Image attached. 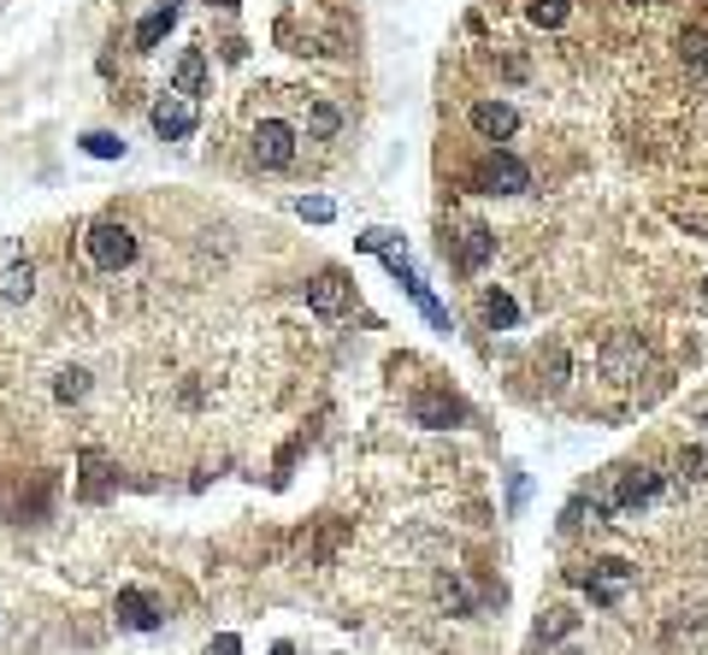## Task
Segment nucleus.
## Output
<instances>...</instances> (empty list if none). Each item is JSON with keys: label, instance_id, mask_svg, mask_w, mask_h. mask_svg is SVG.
<instances>
[{"label": "nucleus", "instance_id": "3", "mask_svg": "<svg viewBox=\"0 0 708 655\" xmlns=\"http://www.w3.org/2000/svg\"><path fill=\"white\" fill-rule=\"evenodd\" d=\"M656 497H661V473H649V467H614V490L602 502H609L620 520H632L638 508H649Z\"/></svg>", "mask_w": 708, "mask_h": 655}, {"label": "nucleus", "instance_id": "21", "mask_svg": "<svg viewBox=\"0 0 708 655\" xmlns=\"http://www.w3.org/2000/svg\"><path fill=\"white\" fill-rule=\"evenodd\" d=\"M83 154H95V159H124V136H112V130H89V136H83Z\"/></svg>", "mask_w": 708, "mask_h": 655}, {"label": "nucleus", "instance_id": "5", "mask_svg": "<svg viewBox=\"0 0 708 655\" xmlns=\"http://www.w3.org/2000/svg\"><path fill=\"white\" fill-rule=\"evenodd\" d=\"M632 585H638V567H632V561H614V556H609V561H597V567L585 573L590 603H602V608H614Z\"/></svg>", "mask_w": 708, "mask_h": 655}, {"label": "nucleus", "instance_id": "12", "mask_svg": "<svg viewBox=\"0 0 708 655\" xmlns=\"http://www.w3.org/2000/svg\"><path fill=\"white\" fill-rule=\"evenodd\" d=\"M490 254H496V237H490V230L479 225V218H467V225L455 230V260H460L467 272H479Z\"/></svg>", "mask_w": 708, "mask_h": 655}, {"label": "nucleus", "instance_id": "2", "mask_svg": "<svg viewBox=\"0 0 708 655\" xmlns=\"http://www.w3.org/2000/svg\"><path fill=\"white\" fill-rule=\"evenodd\" d=\"M83 249H89V260L100 272H124L130 260H136V230L119 225V218H95L89 237H83Z\"/></svg>", "mask_w": 708, "mask_h": 655}, {"label": "nucleus", "instance_id": "4", "mask_svg": "<svg viewBox=\"0 0 708 655\" xmlns=\"http://www.w3.org/2000/svg\"><path fill=\"white\" fill-rule=\"evenodd\" d=\"M644 367H649V348L632 337V331H614V337L602 343V378H609V384H632Z\"/></svg>", "mask_w": 708, "mask_h": 655}, {"label": "nucleus", "instance_id": "20", "mask_svg": "<svg viewBox=\"0 0 708 655\" xmlns=\"http://www.w3.org/2000/svg\"><path fill=\"white\" fill-rule=\"evenodd\" d=\"M343 130V112L331 107V100H313L308 107V136H337Z\"/></svg>", "mask_w": 708, "mask_h": 655}, {"label": "nucleus", "instance_id": "6", "mask_svg": "<svg viewBox=\"0 0 708 655\" xmlns=\"http://www.w3.org/2000/svg\"><path fill=\"white\" fill-rule=\"evenodd\" d=\"M479 189H484V195H526V189H531L526 159H514V154H484Z\"/></svg>", "mask_w": 708, "mask_h": 655}, {"label": "nucleus", "instance_id": "26", "mask_svg": "<svg viewBox=\"0 0 708 655\" xmlns=\"http://www.w3.org/2000/svg\"><path fill=\"white\" fill-rule=\"evenodd\" d=\"M679 478H708V455L685 449V455H679Z\"/></svg>", "mask_w": 708, "mask_h": 655}, {"label": "nucleus", "instance_id": "24", "mask_svg": "<svg viewBox=\"0 0 708 655\" xmlns=\"http://www.w3.org/2000/svg\"><path fill=\"white\" fill-rule=\"evenodd\" d=\"M573 626H579V615H573V608H549V620L538 626V638H567Z\"/></svg>", "mask_w": 708, "mask_h": 655}, {"label": "nucleus", "instance_id": "9", "mask_svg": "<svg viewBox=\"0 0 708 655\" xmlns=\"http://www.w3.org/2000/svg\"><path fill=\"white\" fill-rule=\"evenodd\" d=\"M31 289H36V266L24 260L19 242H7L0 249V301H31Z\"/></svg>", "mask_w": 708, "mask_h": 655}, {"label": "nucleus", "instance_id": "25", "mask_svg": "<svg viewBox=\"0 0 708 655\" xmlns=\"http://www.w3.org/2000/svg\"><path fill=\"white\" fill-rule=\"evenodd\" d=\"M443 603H449V608H460V615H467V608H472V591L460 585V579H443Z\"/></svg>", "mask_w": 708, "mask_h": 655}, {"label": "nucleus", "instance_id": "28", "mask_svg": "<svg viewBox=\"0 0 708 655\" xmlns=\"http://www.w3.org/2000/svg\"><path fill=\"white\" fill-rule=\"evenodd\" d=\"M519 502H526V473L508 478V508H519Z\"/></svg>", "mask_w": 708, "mask_h": 655}, {"label": "nucleus", "instance_id": "15", "mask_svg": "<svg viewBox=\"0 0 708 655\" xmlns=\"http://www.w3.org/2000/svg\"><path fill=\"white\" fill-rule=\"evenodd\" d=\"M171 90H178V95H201V90H207V53H201V48H183V60H178V71H171Z\"/></svg>", "mask_w": 708, "mask_h": 655}, {"label": "nucleus", "instance_id": "1", "mask_svg": "<svg viewBox=\"0 0 708 655\" xmlns=\"http://www.w3.org/2000/svg\"><path fill=\"white\" fill-rule=\"evenodd\" d=\"M360 249H367V254H379V260H384V266H389V272H396V284H401V289H408V296H413V308H419V313H425V319H431V325H437V331H455V319H449V308H443V301H437V296H431V284H425V278H419V272H413V260H408V242H401V237H396V230H384V225H372V230H367V237H360Z\"/></svg>", "mask_w": 708, "mask_h": 655}, {"label": "nucleus", "instance_id": "32", "mask_svg": "<svg viewBox=\"0 0 708 655\" xmlns=\"http://www.w3.org/2000/svg\"><path fill=\"white\" fill-rule=\"evenodd\" d=\"M160 7H178V0H160Z\"/></svg>", "mask_w": 708, "mask_h": 655}, {"label": "nucleus", "instance_id": "27", "mask_svg": "<svg viewBox=\"0 0 708 655\" xmlns=\"http://www.w3.org/2000/svg\"><path fill=\"white\" fill-rule=\"evenodd\" d=\"M207 655H242V638H237V632H219V638L207 644Z\"/></svg>", "mask_w": 708, "mask_h": 655}, {"label": "nucleus", "instance_id": "33", "mask_svg": "<svg viewBox=\"0 0 708 655\" xmlns=\"http://www.w3.org/2000/svg\"><path fill=\"white\" fill-rule=\"evenodd\" d=\"M703 426H708V407H703Z\"/></svg>", "mask_w": 708, "mask_h": 655}, {"label": "nucleus", "instance_id": "18", "mask_svg": "<svg viewBox=\"0 0 708 655\" xmlns=\"http://www.w3.org/2000/svg\"><path fill=\"white\" fill-rule=\"evenodd\" d=\"M171 12H178V7H154L148 19L136 24V48H160V36L171 31Z\"/></svg>", "mask_w": 708, "mask_h": 655}, {"label": "nucleus", "instance_id": "22", "mask_svg": "<svg viewBox=\"0 0 708 655\" xmlns=\"http://www.w3.org/2000/svg\"><path fill=\"white\" fill-rule=\"evenodd\" d=\"M53 396H60V402H83V396H89V372H77V367H71V372H60V384H53Z\"/></svg>", "mask_w": 708, "mask_h": 655}, {"label": "nucleus", "instance_id": "7", "mask_svg": "<svg viewBox=\"0 0 708 655\" xmlns=\"http://www.w3.org/2000/svg\"><path fill=\"white\" fill-rule=\"evenodd\" d=\"M254 159H260L266 171L290 166V159H296V130L284 124V119H260V124H254Z\"/></svg>", "mask_w": 708, "mask_h": 655}, {"label": "nucleus", "instance_id": "23", "mask_svg": "<svg viewBox=\"0 0 708 655\" xmlns=\"http://www.w3.org/2000/svg\"><path fill=\"white\" fill-rule=\"evenodd\" d=\"M296 213H301V218H313V225H331V218H337V201H325V195H301V201H296Z\"/></svg>", "mask_w": 708, "mask_h": 655}, {"label": "nucleus", "instance_id": "10", "mask_svg": "<svg viewBox=\"0 0 708 655\" xmlns=\"http://www.w3.org/2000/svg\"><path fill=\"white\" fill-rule=\"evenodd\" d=\"M349 301H355V289L343 272H320V278L308 284V308L320 313V319H337V313H349Z\"/></svg>", "mask_w": 708, "mask_h": 655}, {"label": "nucleus", "instance_id": "13", "mask_svg": "<svg viewBox=\"0 0 708 655\" xmlns=\"http://www.w3.org/2000/svg\"><path fill=\"white\" fill-rule=\"evenodd\" d=\"M119 626L124 632H154V626H160V603H154L148 591H119Z\"/></svg>", "mask_w": 708, "mask_h": 655}, {"label": "nucleus", "instance_id": "16", "mask_svg": "<svg viewBox=\"0 0 708 655\" xmlns=\"http://www.w3.org/2000/svg\"><path fill=\"white\" fill-rule=\"evenodd\" d=\"M484 319L508 331V325H519V301L508 296V289H484Z\"/></svg>", "mask_w": 708, "mask_h": 655}, {"label": "nucleus", "instance_id": "31", "mask_svg": "<svg viewBox=\"0 0 708 655\" xmlns=\"http://www.w3.org/2000/svg\"><path fill=\"white\" fill-rule=\"evenodd\" d=\"M703 301H708V278H703Z\"/></svg>", "mask_w": 708, "mask_h": 655}, {"label": "nucleus", "instance_id": "11", "mask_svg": "<svg viewBox=\"0 0 708 655\" xmlns=\"http://www.w3.org/2000/svg\"><path fill=\"white\" fill-rule=\"evenodd\" d=\"M472 130H479L484 142H508L514 130H519V112L508 107V100H472Z\"/></svg>", "mask_w": 708, "mask_h": 655}, {"label": "nucleus", "instance_id": "14", "mask_svg": "<svg viewBox=\"0 0 708 655\" xmlns=\"http://www.w3.org/2000/svg\"><path fill=\"white\" fill-rule=\"evenodd\" d=\"M413 419H419V426H431V431H443V426H455V419H460V402L443 396V390H419V396H413Z\"/></svg>", "mask_w": 708, "mask_h": 655}, {"label": "nucleus", "instance_id": "19", "mask_svg": "<svg viewBox=\"0 0 708 655\" xmlns=\"http://www.w3.org/2000/svg\"><path fill=\"white\" fill-rule=\"evenodd\" d=\"M567 0H531V7H526V19L531 24H538V31H561V24H567Z\"/></svg>", "mask_w": 708, "mask_h": 655}, {"label": "nucleus", "instance_id": "29", "mask_svg": "<svg viewBox=\"0 0 708 655\" xmlns=\"http://www.w3.org/2000/svg\"><path fill=\"white\" fill-rule=\"evenodd\" d=\"M272 655H296V644H278V650H272Z\"/></svg>", "mask_w": 708, "mask_h": 655}, {"label": "nucleus", "instance_id": "17", "mask_svg": "<svg viewBox=\"0 0 708 655\" xmlns=\"http://www.w3.org/2000/svg\"><path fill=\"white\" fill-rule=\"evenodd\" d=\"M679 53H685V66L708 83V31H697V24H691V31L679 36Z\"/></svg>", "mask_w": 708, "mask_h": 655}, {"label": "nucleus", "instance_id": "8", "mask_svg": "<svg viewBox=\"0 0 708 655\" xmlns=\"http://www.w3.org/2000/svg\"><path fill=\"white\" fill-rule=\"evenodd\" d=\"M148 119H154V130H160L166 142H183V136H190V130H195V100L171 90V95H160V100H154V112H148Z\"/></svg>", "mask_w": 708, "mask_h": 655}, {"label": "nucleus", "instance_id": "30", "mask_svg": "<svg viewBox=\"0 0 708 655\" xmlns=\"http://www.w3.org/2000/svg\"><path fill=\"white\" fill-rule=\"evenodd\" d=\"M213 7H225V12H230V7H237V0H213Z\"/></svg>", "mask_w": 708, "mask_h": 655}]
</instances>
